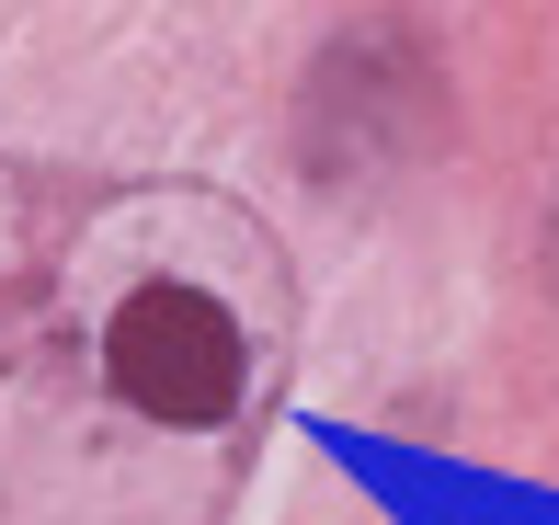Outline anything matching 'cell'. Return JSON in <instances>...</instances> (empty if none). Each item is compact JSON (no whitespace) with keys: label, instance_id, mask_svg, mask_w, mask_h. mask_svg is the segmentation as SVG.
I'll list each match as a JSON object with an SVG mask.
<instances>
[{"label":"cell","instance_id":"obj_1","mask_svg":"<svg viewBox=\"0 0 559 525\" xmlns=\"http://www.w3.org/2000/svg\"><path fill=\"white\" fill-rule=\"evenodd\" d=\"M286 343L297 286L251 206L0 160V525H206Z\"/></svg>","mask_w":559,"mask_h":525}]
</instances>
